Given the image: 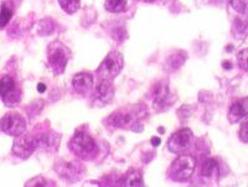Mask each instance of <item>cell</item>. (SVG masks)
Segmentation results:
<instances>
[{
	"label": "cell",
	"instance_id": "obj_18",
	"mask_svg": "<svg viewBox=\"0 0 248 187\" xmlns=\"http://www.w3.org/2000/svg\"><path fill=\"white\" fill-rule=\"evenodd\" d=\"M59 4L67 14H75L81 6V0H59Z\"/></svg>",
	"mask_w": 248,
	"mask_h": 187
},
{
	"label": "cell",
	"instance_id": "obj_28",
	"mask_svg": "<svg viewBox=\"0 0 248 187\" xmlns=\"http://www.w3.org/2000/svg\"><path fill=\"white\" fill-rule=\"evenodd\" d=\"M144 1H153V0H144Z\"/></svg>",
	"mask_w": 248,
	"mask_h": 187
},
{
	"label": "cell",
	"instance_id": "obj_27",
	"mask_svg": "<svg viewBox=\"0 0 248 187\" xmlns=\"http://www.w3.org/2000/svg\"><path fill=\"white\" fill-rule=\"evenodd\" d=\"M222 66H223V67H225V68H226V70H231V68H232L231 63H230V62H229V61H225V62H223V63H222Z\"/></svg>",
	"mask_w": 248,
	"mask_h": 187
},
{
	"label": "cell",
	"instance_id": "obj_21",
	"mask_svg": "<svg viewBox=\"0 0 248 187\" xmlns=\"http://www.w3.org/2000/svg\"><path fill=\"white\" fill-rule=\"evenodd\" d=\"M247 54H248V50L245 48L242 51H240V54L237 55V60H238V65L242 70L247 71Z\"/></svg>",
	"mask_w": 248,
	"mask_h": 187
},
{
	"label": "cell",
	"instance_id": "obj_20",
	"mask_svg": "<svg viewBox=\"0 0 248 187\" xmlns=\"http://www.w3.org/2000/svg\"><path fill=\"white\" fill-rule=\"evenodd\" d=\"M28 187H45V186H51V184H48V180L44 179L41 176H37L35 179L28 181V184L25 185Z\"/></svg>",
	"mask_w": 248,
	"mask_h": 187
},
{
	"label": "cell",
	"instance_id": "obj_4",
	"mask_svg": "<svg viewBox=\"0 0 248 187\" xmlns=\"http://www.w3.org/2000/svg\"><path fill=\"white\" fill-rule=\"evenodd\" d=\"M123 66L124 58L121 52L110 51L99 65L98 70H97V74H98L101 80L112 81L121 73Z\"/></svg>",
	"mask_w": 248,
	"mask_h": 187
},
{
	"label": "cell",
	"instance_id": "obj_1",
	"mask_svg": "<svg viewBox=\"0 0 248 187\" xmlns=\"http://www.w3.org/2000/svg\"><path fill=\"white\" fill-rule=\"evenodd\" d=\"M70 50L60 41L51 43L47 47V60L51 71L55 76H60L65 72L66 66L70 60Z\"/></svg>",
	"mask_w": 248,
	"mask_h": 187
},
{
	"label": "cell",
	"instance_id": "obj_14",
	"mask_svg": "<svg viewBox=\"0 0 248 187\" xmlns=\"http://www.w3.org/2000/svg\"><path fill=\"white\" fill-rule=\"evenodd\" d=\"M56 171L59 173V175L63 179H77L78 175H81V170H79V166L76 162H63V164H59L56 166Z\"/></svg>",
	"mask_w": 248,
	"mask_h": 187
},
{
	"label": "cell",
	"instance_id": "obj_12",
	"mask_svg": "<svg viewBox=\"0 0 248 187\" xmlns=\"http://www.w3.org/2000/svg\"><path fill=\"white\" fill-rule=\"evenodd\" d=\"M246 116H247V97L245 100L234 102L231 105L229 112V120L230 123L234 124V123H238Z\"/></svg>",
	"mask_w": 248,
	"mask_h": 187
},
{
	"label": "cell",
	"instance_id": "obj_2",
	"mask_svg": "<svg viewBox=\"0 0 248 187\" xmlns=\"http://www.w3.org/2000/svg\"><path fill=\"white\" fill-rule=\"evenodd\" d=\"M196 167V159L191 155H180L174 160L168 170V176L172 181L183 182L189 180Z\"/></svg>",
	"mask_w": 248,
	"mask_h": 187
},
{
	"label": "cell",
	"instance_id": "obj_17",
	"mask_svg": "<svg viewBox=\"0 0 248 187\" xmlns=\"http://www.w3.org/2000/svg\"><path fill=\"white\" fill-rule=\"evenodd\" d=\"M124 185H125V186H130V187L144 186L143 175H141L140 171H138V170L129 171V173H127V176H125V179H124Z\"/></svg>",
	"mask_w": 248,
	"mask_h": 187
},
{
	"label": "cell",
	"instance_id": "obj_16",
	"mask_svg": "<svg viewBox=\"0 0 248 187\" xmlns=\"http://www.w3.org/2000/svg\"><path fill=\"white\" fill-rule=\"evenodd\" d=\"M218 162L215 159H207L203 161L202 169H201V175L203 177H214L218 173Z\"/></svg>",
	"mask_w": 248,
	"mask_h": 187
},
{
	"label": "cell",
	"instance_id": "obj_6",
	"mask_svg": "<svg viewBox=\"0 0 248 187\" xmlns=\"http://www.w3.org/2000/svg\"><path fill=\"white\" fill-rule=\"evenodd\" d=\"M0 129L10 136H19L26 130V120L16 112H9L0 119Z\"/></svg>",
	"mask_w": 248,
	"mask_h": 187
},
{
	"label": "cell",
	"instance_id": "obj_15",
	"mask_svg": "<svg viewBox=\"0 0 248 187\" xmlns=\"http://www.w3.org/2000/svg\"><path fill=\"white\" fill-rule=\"evenodd\" d=\"M13 14H14L13 1H5V3H3L1 9H0V29L5 28L8 25L10 19H12Z\"/></svg>",
	"mask_w": 248,
	"mask_h": 187
},
{
	"label": "cell",
	"instance_id": "obj_10",
	"mask_svg": "<svg viewBox=\"0 0 248 187\" xmlns=\"http://www.w3.org/2000/svg\"><path fill=\"white\" fill-rule=\"evenodd\" d=\"M72 86L78 93L85 94L93 87V76L88 72H79L72 80Z\"/></svg>",
	"mask_w": 248,
	"mask_h": 187
},
{
	"label": "cell",
	"instance_id": "obj_9",
	"mask_svg": "<svg viewBox=\"0 0 248 187\" xmlns=\"http://www.w3.org/2000/svg\"><path fill=\"white\" fill-rule=\"evenodd\" d=\"M192 139V131L187 128L181 129V130L176 131L174 135L171 136L168 142V147L171 153L181 154L184 150H186L189 147L190 142Z\"/></svg>",
	"mask_w": 248,
	"mask_h": 187
},
{
	"label": "cell",
	"instance_id": "obj_26",
	"mask_svg": "<svg viewBox=\"0 0 248 187\" xmlns=\"http://www.w3.org/2000/svg\"><path fill=\"white\" fill-rule=\"evenodd\" d=\"M37 91H39V93H44V92L46 91V85L39 83V85H37Z\"/></svg>",
	"mask_w": 248,
	"mask_h": 187
},
{
	"label": "cell",
	"instance_id": "obj_13",
	"mask_svg": "<svg viewBox=\"0 0 248 187\" xmlns=\"http://www.w3.org/2000/svg\"><path fill=\"white\" fill-rule=\"evenodd\" d=\"M169 87H168L167 83H159V85L155 86L154 89V105L158 108L159 111L164 109V104L168 102V98H169Z\"/></svg>",
	"mask_w": 248,
	"mask_h": 187
},
{
	"label": "cell",
	"instance_id": "obj_24",
	"mask_svg": "<svg viewBox=\"0 0 248 187\" xmlns=\"http://www.w3.org/2000/svg\"><path fill=\"white\" fill-rule=\"evenodd\" d=\"M133 131H137V133H140V131L144 130V125L140 124V123H133L132 127H130Z\"/></svg>",
	"mask_w": 248,
	"mask_h": 187
},
{
	"label": "cell",
	"instance_id": "obj_5",
	"mask_svg": "<svg viewBox=\"0 0 248 187\" xmlns=\"http://www.w3.org/2000/svg\"><path fill=\"white\" fill-rule=\"evenodd\" d=\"M16 139L14 140L13 145V153L14 155L19 156L21 159H28L32 155L37 147H40L39 136L32 135V134H21L19 136H15Z\"/></svg>",
	"mask_w": 248,
	"mask_h": 187
},
{
	"label": "cell",
	"instance_id": "obj_22",
	"mask_svg": "<svg viewBox=\"0 0 248 187\" xmlns=\"http://www.w3.org/2000/svg\"><path fill=\"white\" fill-rule=\"evenodd\" d=\"M231 6L237 12L246 13L247 10V0H231Z\"/></svg>",
	"mask_w": 248,
	"mask_h": 187
},
{
	"label": "cell",
	"instance_id": "obj_11",
	"mask_svg": "<svg viewBox=\"0 0 248 187\" xmlns=\"http://www.w3.org/2000/svg\"><path fill=\"white\" fill-rule=\"evenodd\" d=\"M97 98L102 103H109L114 97V87L112 85V81L101 80L98 85L96 86Z\"/></svg>",
	"mask_w": 248,
	"mask_h": 187
},
{
	"label": "cell",
	"instance_id": "obj_7",
	"mask_svg": "<svg viewBox=\"0 0 248 187\" xmlns=\"http://www.w3.org/2000/svg\"><path fill=\"white\" fill-rule=\"evenodd\" d=\"M0 97L8 107H15L19 104L21 91L10 76H4L0 81Z\"/></svg>",
	"mask_w": 248,
	"mask_h": 187
},
{
	"label": "cell",
	"instance_id": "obj_23",
	"mask_svg": "<svg viewBox=\"0 0 248 187\" xmlns=\"http://www.w3.org/2000/svg\"><path fill=\"white\" fill-rule=\"evenodd\" d=\"M240 136H241V140H242L243 143H247L248 142V139H247V122L243 123L242 127H241Z\"/></svg>",
	"mask_w": 248,
	"mask_h": 187
},
{
	"label": "cell",
	"instance_id": "obj_25",
	"mask_svg": "<svg viewBox=\"0 0 248 187\" xmlns=\"http://www.w3.org/2000/svg\"><path fill=\"white\" fill-rule=\"evenodd\" d=\"M161 143L160 138H158V136H153L152 138V144L154 145V146H159V144Z\"/></svg>",
	"mask_w": 248,
	"mask_h": 187
},
{
	"label": "cell",
	"instance_id": "obj_3",
	"mask_svg": "<svg viewBox=\"0 0 248 187\" xmlns=\"http://www.w3.org/2000/svg\"><path fill=\"white\" fill-rule=\"evenodd\" d=\"M68 147L79 159H88L97 150V144L90 134L78 131L72 136L68 143Z\"/></svg>",
	"mask_w": 248,
	"mask_h": 187
},
{
	"label": "cell",
	"instance_id": "obj_19",
	"mask_svg": "<svg viewBox=\"0 0 248 187\" xmlns=\"http://www.w3.org/2000/svg\"><path fill=\"white\" fill-rule=\"evenodd\" d=\"M105 6L110 13H121L127 6V0H106Z\"/></svg>",
	"mask_w": 248,
	"mask_h": 187
},
{
	"label": "cell",
	"instance_id": "obj_8",
	"mask_svg": "<svg viewBox=\"0 0 248 187\" xmlns=\"http://www.w3.org/2000/svg\"><path fill=\"white\" fill-rule=\"evenodd\" d=\"M141 115H143V112H134V108H133L132 111L128 109V111H119L117 113H113L108 118L107 122L110 127L116 129H119V128L127 129L132 127L133 123H136V120Z\"/></svg>",
	"mask_w": 248,
	"mask_h": 187
}]
</instances>
